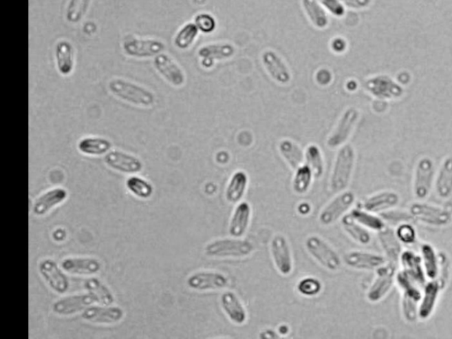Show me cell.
<instances>
[{
  "mask_svg": "<svg viewBox=\"0 0 452 339\" xmlns=\"http://www.w3.org/2000/svg\"><path fill=\"white\" fill-rule=\"evenodd\" d=\"M107 87L111 95L137 107H152L157 100L155 94L147 88L122 78H112Z\"/></svg>",
  "mask_w": 452,
  "mask_h": 339,
  "instance_id": "obj_1",
  "label": "cell"
},
{
  "mask_svg": "<svg viewBox=\"0 0 452 339\" xmlns=\"http://www.w3.org/2000/svg\"><path fill=\"white\" fill-rule=\"evenodd\" d=\"M355 161L356 152L354 147L349 143L341 147L330 178V189L332 193L339 194L347 189L354 174Z\"/></svg>",
  "mask_w": 452,
  "mask_h": 339,
  "instance_id": "obj_2",
  "label": "cell"
},
{
  "mask_svg": "<svg viewBox=\"0 0 452 339\" xmlns=\"http://www.w3.org/2000/svg\"><path fill=\"white\" fill-rule=\"evenodd\" d=\"M254 251L255 246L251 241L233 237L212 240L204 247L206 256L218 259L245 258Z\"/></svg>",
  "mask_w": 452,
  "mask_h": 339,
  "instance_id": "obj_3",
  "label": "cell"
},
{
  "mask_svg": "<svg viewBox=\"0 0 452 339\" xmlns=\"http://www.w3.org/2000/svg\"><path fill=\"white\" fill-rule=\"evenodd\" d=\"M305 247L308 254L328 271L335 272L341 268V256L323 238L317 235H310L305 238Z\"/></svg>",
  "mask_w": 452,
  "mask_h": 339,
  "instance_id": "obj_4",
  "label": "cell"
},
{
  "mask_svg": "<svg viewBox=\"0 0 452 339\" xmlns=\"http://www.w3.org/2000/svg\"><path fill=\"white\" fill-rule=\"evenodd\" d=\"M409 212L413 219L432 227H445L452 222L451 210L423 202L411 204Z\"/></svg>",
  "mask_w": 452,
  "mask_h": 339,
  "instance_id": "obj_5",
  "label": "cell"
},
{
  "mask_svg": "<svg viewBox=\"0 0 452 339\" xmlns=\"http://www.w3.org/2000/svg\"><path fill=\"white\" fill-rule=\"evenodd\" d=\"M364 88L369 95L379 100L400 99L405 94L402 84L388 74H376L367 78Z\"/></svg>",
  "mask_w": 452,
  "mask_h": 339,
  "instance_id": "obj_6",
  "label": "cell"
},
{
  "mask_svg": "<svg viewBox=\"0 0 452 339\" xmlns=\"http://www.w3.org/2000/svg\"><path fill=\"white\" fill-rule=\"evenodd\" d=\"M360 118V112L356 107H349L339 118L334 130L332 132L327 140V146L330 149L335 150L347 143L351 137Z\"/></svg>",
  "mask_w": 452,
  "mask_h": 339,
  "instance_id": "obj_7",
  "label": "cell"
},
{
  "mask_svg": "<svg viewBox=\"0 0 452 339\" xmlns=\"http://www.w3.org/2000/svg\"><path fill=\"white\" fill-rule=\"evenodd\" d=\"M125 54L136 59H147L158 56L165 50L163 41L155 39H140L133 34L125 37L122 43Z\"/></svg>",
  "mask_w": 452,
  "mask_h": 339,
  "instance_id": "obj_8",
  "label": "cell"
},
{
  "mask_svg": "<svg viewBox=\"0 0 452 339\" xmlns=\"http://www.w3.org/2000/svg\"><path fill=\"white\" fill-rule=\"evenodd\" d=\"M435 163L429 156H423L417 162L414 169L413 193L419 200L426 199L434 185Z\"/></svg>",
  "mask_w": 452,
  "mask_h": 339,
  "instance_id": "obj_9",
  "label": "cell"
},
{
  "mask_svg": "<svg viewBox=\"0 0 452 339\" xmlns=\"http://www.w3.org/2000/svg\"><path fill=\"white\" fill-rule=\"evenodd\" d=\"M376 276L367 293V299L371 303H377L385 299L396 282V265L385 263L376 269Z\"/></svg>",
  "mask_w": 452,
  "mask_h": 339,
  "instance_id": "obj_10",
  "label": "cell"
},
{
  "mask_svg": "<svg viewBox=\"0 0 452 339\" xmlns=\"http://www.w3.org/2000/svg\"><path fill=\"white\" fill-rule=\"evenodd\" d=\"M355 203V194L352 191H343L334 199L330 202L322 212L318 219L321 225L330 226L335 224L343 218Z\"/></svg>",
  "mask_w": 452,
  "mask_h": 339,
  "instance_id": "obj_11",
  "label": "cell"
},
{
  "mask_svg": "<svg viewBox=\"0 0 452 339\" xmlns=\"http://www.w3.org/2000/svg\"><path fill=\"white\" fill-rule=\"evenodd\" d=\"M270 254L277 271L283 277L291 275L294 269L291 247L286 236L276 234L270 243Z\"/></svg>",
  "mask_w": 452,
  "mask_h": 339,
  "instance_id": "obj_12",
  "label": "cell"
},
{
  "mask_svg": "<svg viewBox=\"0 0 452 339\" xmlns=\"http://www.w3.org/2000/svg\"><path fill=\"white\" fill-rule=\"evenodd\" d=\"M153 64H154V68L158 73L171 86L180 88L185 85L186 81L185 72L166 53L162 52L160 54L155 56Z\"/></svg>",
  "mask_w": 452,
  "mask_h": 339,
  "instance_id": "obj_13",
  "label": "cell"
},
{
  "mask_svg": "<svg viewBox=\"0 0 452 339\" xmlns=\"http://www.w3.org/2000/svg\"><path fill=\"white\" fill-rule=\"evenodd\" d=\"M188 285L195 291L224 290L230 285L229 278L223 273L211 271H202L190 275Z\"/></svg>",
  "mask_w": 452,
  "mask_h": 339,
  "instance_id": "obj_14",
  "label": "cell"
},
{
  "mask_svg": "<svg viewBox=\"0 0 452 339\" xmlns=\"http://www.w3.org/2000/svg\"><path fill=\"white\" fill-rule=\"evenodd\" d=\"M261 64L270 77L277 83L288 85L291 83L292 73L283 59L273 50H265L261 56Z\"/></svg>",
  "mask_w": 452,
  "mask_h": 339,
  "instance_id": "obj_15",
  "label": "cell"
},
{
  "mask_svg": "<svg viewBox=\"0 0 452 339\" xmlns=\"http://www.w3.org/2000/svg\"><path fill=\"white\" fill-rule=\"evenodd\" d=\"M202 68L210 69L214 67L215 63L226 61L233 58L236 54V48L233 43L219 42L208 43L202 46L197 52Z\"/></svg>",
  "mask_w": 452,
  "mask_h": 339,
  "instance_id": "obj_16",
  "label": "cell"
},
{
  "mask_svg": "<svg viewBox=\"0 0 452 339\" xmlns=\"http://www.w3.org/2000/svg\"><path fill=\"white\" fill-rule=\"evenodd\" d=\"M344 263L352 269L358 271H376L385 263V256L378 254L365 252V251H349L344 256Z\"/></svg>",
  "mask_w": 452,
  "mask_h": 339,
  "instance_id": "obj_17",
  "label": "cell"
},
{
  "mask_svg": "<svg viewBox=\"0 0 452 339\" xmlns=\"http://www.w3.org/2000/svg\"><path fill=\"white\" fill-rule=\"evenodd\" d=\"M105 162L109 167L115 171L127 174H138L143 167L141 160L131 154L120 152V150H112L106 154Z\"/></svg>",
  "mask_w": 452,
  "mask_h": 339,
  "instance_id": "obj_18",
  "label": "cell"
},
{
  "mask_svg": "<svg viewBox=\"0 0 452 339\" xmlns=\"http://www.w3.org/2000/svg\"><path fill=\"white\" fill-rule=\"evenodd\" d=\"M400 202V196L392 190L381 191L372 194L363 201L361 209L367 212L381 214L389 209L396 208Z\"/></svg>",
  "mask_w": 452,
  "mask_h": 339,
  "instance_id": "obj_19",
  "label": "cell"
},
{
  "mask_svg": "<svg viewBox=\"0 0 452 339\" xmlns=\"http://www.w3.org/2000/svg\"><path fill=\"white\" fill-rule=\"evenodd\" d=\"M39 271L47 282L49 287L58 294H65L69 288V282L57 263L52 259L42 260L39 265Z\"/></svg>",
  "mask_w": 452,
  "mask_h": 339,
  "instance_id": "obj_20",
  "label": "cell"
},
{
  "mask_svg": "<svg viewBox=\"0 0 452 339\" xmlns=\"http://www.w3.org/2000/svg\"><path fill=\"white\" fill-rule=\"evenodd\" d=\"M96 303L94 297L90 294H77L73 296L63 298L53 304L52 309L54 313L61 316L74 315L80 311H84Z\"/></svg>",
  "mask_w": 452,
  "mask_h": 339,
  "instance_id": "obj_21",
  "label": "cell"
},
{
  "mask_svg": "<svg viewBox=\"0 0 452 339\" xmlns=\"http://www.w3.org/2000/svg\"><path fill=\"white\" fill-rule=\"evenodd\" d=\"M220 305L223 312L235 325H243L248 320V313L238 295L232 291H224L220 297Z\"/></svg>",
  "mask_w": 452,
  "mask_h": 339,
  "instance_id": "obj_22",
  "label": "cell"
},
{
  "mask_svg": "<svg viewBox=\"0 0 452 339\" xmlns=\"http://www.w3.org/2000/svg\"><path fill=\"white\" fill-rule=\"evenodd\" d=\"M378 234V240L387 262L397 266L404 249L402 243L396 234L395 229L391 226H385Z\"/></svg>",
  "mask_w": 452,
  "mask_h": 339,
  "instance_id": "obj_23",
  "label": "cell"
},
{
  "mask_svg": "<svg viewBox=\"0 0 452 339\" xmlns=\"http://www.w3.org/2000/svg\"><path fill=\"white\" fill-rule=\"evenodd\" d=\"M55 62L58 73L63 76H68L76 67V51L70 41L59 40L55 46Z\"/></svg>",
  "mask_w": 452,
  "mask_h": 339,
  "instance_id": "obj_24",
  "label": "cell"
},
{
  "mask_svg": "<svg viewBox=\"0 0 452 339\" xmlns=\"http://www.w3.org/2000/svg\"><path fill=\"white\" fill-rule=\"evenodd\" d=\"M252 209L250 204L241 202L237 204L230 216L228 232L230 237L241 238L245 236L250 225Z\"/></svg>",
  "mask_w": 452,
  "mask_h": 339,
  "instance_id": "obj_25",
  "label": "cell"
},
{
  "mask_svg": "<svg viewBox=\"0 0 452 339\" xmlns=\"http://www.w3.org/2000/svg\"><path fill=\"white\" fill-rule=\"evenodd\" d=\"M440 285L436 280H428L422 288V298L419 303V319L422 321L429 319L438 305L442 291Z\"/></svg>",
  "mask_w": 452,
  "mask_h": 339,
  "instance_id": "obj_26",
  "label": "cell"
},
{
  "mask_svg": "<svg viewBox=\"0 0 452 339\" xmlns=\"http://www.w3.org/2000/svg\"><path fill=\"white\" fill-rule=\"evenodd\" d=\"M123 310L118 307H89L83 311L82 317L85 321L93 323L111 325L121 321Z\"/></svg>",
  "mask_w": 452,
  "mask_h": 339,
  "instance_id": "obj_27",
  "label": "cell"
},
{
  "mask_svg": "<svg viewBox=\"0 0 452 339\" xmlns=\"http://www.w3.org/2000/svg\"><path fill=\"white\" fill-rule=\"evenodd\" d=\"M434 187L436 194L441 199L447 200L452 196V156L442 160L435 174Z\"/></svg>",
  "mask_w": 452,
  "mask_h": 339,
  "instance_id": "obj_28",
  "label": "cell"
},
{
  "mask_svg": "<svg viewBox=\"0 0 452 339\" xmlns=\"http://www.w3.org/2000/svg\"><path fill=\"white\" fill-rule=\"evenodd\" d=\"M400 263L402 271L416 280L420 287H424L428 279L424 272L422 258L420 256L410 250H404L401 254Z\"/></svg>",
  "mask_w": 452,
  "mask_h": 339,
  "instance_id": "obj_29",
  "label": "cell"
},
{
  "mask_svg": "<svg viewBox=\"0 0 452 339\" xmlns=\"http://www.w3.org/2000/svg\"><path fill=\"white\" fill-rule=\"evenodd\" d=\"M248 187V176L244 171H237L230 177L224 192L227 203L238 204L245 196Z\"/></svg>",
  "mask_w": 452,
  "mask_h": 339,
  "instance_id": "obj_30",
  "label": "cell"
},
{
  "mask_svg": "<svg viewBox=\"0 0 452 339\" xmlns=\"http://www.w3.org/2000/svg\"><path fill=\"white\" fill-rule=\"evenodd\" d=\"M67 197V192L64 188H53L37 198L33 206L34 214L36 216L47 214L50 210L63 203Z\"/></svg>",
  "mask_w": 452,
  "mask_h": 339,
  "instance_id": "obj_31",
  "label": "cell"
},
{
  "mask_svg": "<svg viewBox=\"0 0 452 339\" xmlns=\"http://www.w3.org/2000/svg\"><path fill=\"white\" fill-rule=\"evenodd\" d=\"M61 267L70 274L93 275L100 271L102 265L95 258H67L62 260Z\"/></svg>",
  "mask_w": 452,
  "mask_h": 339,
  "instance_id": "obj_32",
  "label": "cell"
},
{
  "mask_svg": "<svg viewBox=\"0 0 452 339\" xmlns=\"http://www.w3.org/2000/svg\"><path fill=\"white\" fill-rule=\"evenodd\" d=\"M279 150L286 164L294 171L304 165L305 153L294 141L282 140L279 144Z\"/></svg>",
  "mask_w": 452,
  "mask_h": 339,
  "instance_id": "obj_33",
  "label": "cell"
},
{
  "mask_svg": "<svg viewBox=\"0 0 452 339\" xmlns=\"http://www.w3.org/2000/svg\"><path fill=\"white\" fill-rule=\"evenodd\" d=\"M301 2L305 15L314 27L318 30H324L328 27V14L318 0H301Z\"/></svg>",
  "mask_w": 452,
  "mask_h": 339,
  "instance_id": "obj_34",
  "label": "cell"
},
{
  "mask_svg": "<svg viewBox=\"0 0 452 339\" xmlns=\"http://www.w3.org/2000/svg\"><path fill=\"white\" fill-rule=\"evenodd\" d=\"M111 143L103 137H84L78 143V150L84 155L102 156L110 152Z\"/></svg>",
  "mask_w": 452,
  "mask_h": 339,
  "instance_id": "obj_35",
  "label": "cell"
},
{
  "mask_svg": "<svg viewBox=\"0 0 452 339\" xmlns=\"http://www.w3.org/2000/svg\"><path fill=\"white\" fill-rule=\"evenodd\" d=\"M420 258H422L424 272L428 280H435L438 276L439 258L434 247L429 243L420 246Z\"/></svg>",
  "mask_w": 452,
  "mask_h": 339,
  "instance_id": "obj_36",
  "label": "cell"
},
{
  "mask_svg": "<svg viewBox=\"0 0 452 339\" xmlns=\"http://www.w3.org/2000/svg\"><path fill=\"white\" fill-rule=\"evenodd\" d=\"M342 225L349 237H351L355 243L360 245H369L371 243L372 237H371L369 229L358 224L350 214L343 216Z\"/></svg>",
  "mask_w": 452,
  "mask_h": 339,
  "instance_id": "obj_37",
  "label": "cell"
},
{
  "mask_svg": "<svg viewBox=\"0 0 452 339\" xmlns=\"http://www.w3.org/2000/svg\"><path fill=\"white\" fill-rule=\"evenodd\" d=\"M84 287L89 294L94 297L96 303H100L104 306H111L114 302V294L98 278H89L84 282Z\"/></svg>",
  "mask_w": 452,
  "mask_h": 339,
  "instance_id": "obj_38",
  "label": "cell"
},
{
  "mask_svg": "<svg viewBox=\"0 0 452 339\" xmlns=\"http://www.w3.org/2000/svg\"><path fill=\"white\" fill-rule=\"evenodd\" d=\"M350 215L358 224L363 225L364 227L371 231L378 232L386 226L385 222L383 220L381 216H377L376 213L367 212L363 209H352Z\"/></svg>",
  "mask_w": 452,
  "mask_h": 339,
  "instance_id": "obj_39",
  "label": "cell"
},
{
  "mask_svg": "<svg viewBox=\"0 0 452 339\" xmlns=\"http://www.w3.org/2000/svg\"><path fill=\"white\" fill-rule=\"evenodd\" d=\"M199 32L200 30L195 23H186L180 28L174 37V45L182 51L189 49L197 39Z\"/></svg>",
  "mask_w": 452,
  "mask_h": 339,
  "instance_id": "obj_40",
  "label": "cell"
},
{
  "mask_svg": "<svg viewBox=\"0 0 452 339\" xmlns=\"http://www.w3.org/2000/svg\"><path fill=\"white\" fill-rule=\"evenodd\" d=\"M305 165L310 167L314 178H320L324 172L323 152L316 144H310L305 152Z\"/></svg>",
  "mask_w": 452,
  "mask_h": 339,
  "instance_id": "obj_41",
  "label": "cell"
},
{
  "mask_svg": "<svg viewBox=\"0 0 452 339\" xmlns=\"http://www.w3.org/2000/svg\"><path fill=\"white\" fill-rule=\"evenodd\" d=\"M92 0H69L65 10V19L68 23L77 24L86 17Z\"/></svg>",
  "mask_w": 452,
  "mask_h": 339,
  "instance_id": "obj_42",
  "label": "cell"
},
{
  "mask_svg": "<svg viewBox=\"0 0 452 339\" xmlns=\"http://www.w3.org/2000/svg\"><path fill=\"white\" fill-rule=\"evenodd\" d=\"M294 172L292 188H294L295 193L304 194L310 190L314 175L307 165L300 166Z\"/></svg>",
  "mask_w": 452,
  "mask_h": 339,
  "instance_id": "obj_43",
  "label": "cell"
},
{
  "mask_svg": "<svg viewBox=\"0 0 452 339\" xmlns=\"http://www.w3.org/2000/svg\"><path fill=\"white\" fill-rule=\"evenodd\" d=\"M127 189L136 196L142 199H148L153 193V187L147 181L140 177H130L126 182Z\"/></svg>",
  "mask_w": 452,
  "mask_h": 339,
  "instance_id": "obj_44",
  "label": "cell"
},
{
  "mask_svg": "<svg viewBox=\"0 0 452 339\" xmlns=\"http://www.w3.org/2000/svg\"><path fill=\"white\" fill-rule=\"evenodd\" d=\"M383 218V220L385 222V224H389V225L396 226L405 224V223H411L414 220L413 216H411L409 210L405 212V210L391 209L381 213L379 215Z\"/></svg>",
  "mask_w": 452,
  "mask_h": 339,
  "instance_id": "obj_45",
  "label": "cell"
},
{
  "mask_svg": "<svg viewBox=\"0 0 452 339\" xmlns=\"http://www.w3.org/2000/svg\"><path fill=\"white\" fill-rule=\"evenodd\" d=\"M323 285L318 279L314 278H305L301 279L297 285L298 293L305 297H314L322 291Z\"/></svg>",
  "mask_w": 452,
  "mask_h": 339,
  "instance_id": "obj_46",
  "label": "cell"
},
{
  "mask_svg": "<svg viewBox=\"0 0 452 339\" xmlns=\"http://www.w3.org/2000/svg\"><path fill=\"white\" fill-rule=\"evenodd\" d=\"M420 301L402 295V313L404 319L408 322H414L419 319Z\"/></svg>",
  "mask_w": 452,
  "mask_h": 339,
  "instance_id": "obj_47",
  "label": "cell"
},
{
  "mask_svg": "<svg viewBox=\"0 0 452 339\" xmlns=\"http://www.w3.org/2000/svg\"><path fill=\"white\" fill-rule=\"evenodd\" d=\"M439 269L438 278L435 279L440 285L442 290H444L450 280L451 278V263L450 259L444 252L438 253Z\"/></svg>",
  "mask_w": 452,
  "mask_h": 339,
  "instance_id": "obj_48",
  "label": "cell"
},
{
  "mask_svg": "<svg viewBox=\"0 0 452 339\" xmlns=\"http://www.w3.org/2000/svg\"><path fill=\"white\" fill-rule=\"evenodd\" d=\"M396 234L402 244L411 245L417 240L416 228L410 223H405L395 228Z\"/></svg>",
  "mask_w": 452,
  "mask_h": 339,
  "instance_id": "obj_49",
  "label": "cell"
},
{
  "mask_svg": "<svg viewBox=\"0 0 452 339\" xmlns=\"http://www.w3.org/2000/svg\"><path fill=\"white\" fill-rule=\"evenodd\" d=\"M195 24L197 26L198 30L204 34H211L214 32L217 28V21L214 17L207 12H202L195 17Z\"/></svg>",
  "mask_w": 452,
  "mask_h": 339,
  "instance_id": "obj_50",
  "label": "cell"
},
{
  "mask_svg": "<svg viewBox=\"0 0 452 339\" xmlns=\"http://www.w3.org/2000/svg\"><path fill=\"white\" fill-rule=\"evenodd\" d=\"M318 1L336 17L341 18L345 14V6L342 4L341 0H318Z\"/></svg>",
  "mask_w": 452,
  "mask_h": 339,
  "instance_id": "obj_51",
  "label": "cell"
},
{
  "mask_svg": "<svg viewBox=\"0 0 452 339\" xmlns=\"http://www.w3.org/2000/svg\"><path fill=\"white\" fill-rule=\"evenodd\" d=\"M343 5L355 10L369 8L371 0H341Z\"/></svg>",
  "mask_w": 452,
  "mask_h": 339,
  "instance_id": "obj_52",
  "label": "cell"
},
{
  "mask_svg": "<svg viewBox=\"0 0 452 339\" xmlns=\"http://www.w3.org/2000/svg\"><path fill=\"white\" fill-rule=\"evenodd\" d=\"M332 79V74L327 69H321L316 74L317 83L322 85V86H326V85L330 84Z\"/></svg>",
  "mask_w": 452,
  "mask_h": 339,
  "instance_id": "obj_53",
  "label": "cell"
},
{
  "mask_svg": "<svg viewBox=\"0 0 452 339\" xmlns=\"http://www.w3.org/2000/svg\"><path fill=\"white\" fill-rule=\"evenodd\" d=\"M332 50L335 52H343L345 51V49H347V42H345V39H335L334 40L332 41Z\"/></svg>",
  "mask_w": 452,
  "mask_h": 339,
  "instance_id": "obj_54",
  "label": "cell"
},
{
  "mask_svg": "<svg viewBox=\"0 0 452 339\" xmlns=\"http://www.w3.org/2000/svg\"><path fill=\"white\" fill-rule=\"evenodd\" d=\"M259 337L263 339H277L280 338V335L279 333H277V331H274V329H265V331H261Z\"/></svg>",
  "mask_w": 452,
  "mask_h": 339,
  "instance_id": "obj_55",
  "label": "cell"
},
{
  "mask_svg": "<svg viewBox=\"0 0 452 339\" xmlns=\"http://www.w3.org/2000/svg\"><path fill=\"white\" fill-rule=\"evenodd\" d=\"M208 0H192L193 4L196 6H204L207 4Z\"/></svg>",
  "mask_w": 452,
  "mask_h": 339,
  "instance_id": "obj_56",
  "label": "cell"
}]
</instances>
